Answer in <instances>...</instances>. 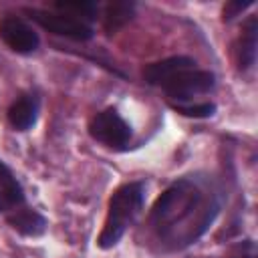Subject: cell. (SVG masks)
<instances>
[{
    "label": "cell",
    "instance_id": "1",
    "mask_svg": "<svg viewBox=\"0 0 258 258\" xmlns=\"http://www.w3.org/2000/svg\"><path fill=\"white\" fill-rule=\"evenodd\" d=\"M145 83L159 87L169 99L185 103L198 95L210 93L216 87V77L210 71L198 69L189 56H169L149 62L141 71ZM177 103V105H179Z\"/></svg>",
    "mask_w": 258,
    "mask_h": 258
},
{
    "label": "cell",
    "instance_id": "2",
    "mask_svg": "<svg viewBox=\"0 0 258 258\" xmlns=\"http://www.w3.org/2000/svg\"><path fill=\"white\" fill-rule=\"evenodd\" d=\"M143 198H145L143 181H129L113 191V196L109 198V204H107L105 226L97 238L99 248L109 250L123 238L127 226L139 214V210L143 206Z\"/></svg>",
    "mask_w": 258,
    "mask_h": 258
},
{
    "label": "cell",
    "instance_id": "3",
    "mask_svg": "<svg viewBox=\"0 0 258 258\" xmlns=\"http://www.w3.org/2000/svg\"><path fill=\"white\" fill-rule=\"evenodd\" d=\"M200 204H202V191L191 181L179 179L173 185H169L153 204L151 224L155 226L159 236H165L177 224L187 220Z\"/></svg>",
    "mask_w": 258,
    "mask_h": 258
},
{
    "label": "cell",
    "instance_id": "4",
    "mask_svg": "<svg viewBox=\"0 0 258 258\" xmlns=\"http://www.w3.org/2000/svg\"><path fill=\"white\" fill-rule=\"evenodd\" d=\"M89 135L109 149H123L131 141L133 131L117 109L107 107L89 121Z\"/></svg>",
    "mask_w": 258,
    "mask_h": 258
},
{
    "label": "cell",
    "instance_id": "5",
    "mask_svg": "<svg viewBox=\"0 0 258 258\" xmlns=\"http://www.w3.org/2000/svg\"><path fill=\"white\" fill-rule=\"evenodd\" d=\"M26 14L30 16V20H34L38 26H42L44 30L71 38V40H91L93 38V26L85 20H79L75 16L56 12V10H38V8H28Z\"/></svg>",
    "mask_w": 258,
    "mask_h": 258
},
{
    "label": "cell",
    "instance_id": "6",
    "mask_svg": "<svg viewBox=\"0 0 258 258\" xmlns=\"http://www.w3.org/2000/svg\"><path fill=\"white\" fill-rule=\"evenodd\" d=\"M0 40L18 54H32L40 44L34 28L18 16H4L0 20Z\"/></svg>",
    "mask_w": 258,
    "mask_h": 258
},
{
    "label": "cell",
    "instance_id": "7",
    "mask_svg": "<svg viewBox=\"0 0 258 258\" xmlns=\"http://www.w3.org/2000/svg\"><path fill=\"white\" fill-rule=\"evenodd\" d=\"M26 206L24 189L12 169L0 159V214L10 216L16 210Z\"/></svg>",
    "mask_w": 258,
    "mask_h": 258
},
{
    "label": "cell",
    "instance_id": "8",
    "mask_svg": "<svg viewBox=\"0 0 258 258\" xmlns=\"http://www.w3.org/2000/svg\"><path fill=\"white\" fill-rule=\"evenodd\" d=\"M256 34H258V20L250 16L240 30V36L234 42V58L242 73L250 71L256 62Z\"/></svg>",
    "mask_w": 258,
    "mask_h": 258
},
{
    "label": "cell",
    "instance_id": "9",
    "mask_svg": "<svg viewBox=\"0 0 258 258\" xmlns=\"http://www.w3.org/2000/svg\"><path fill=\"white\" fill-rule=\"evenodd\" d=\"M8 123L16 131H28L38 117V97L32 93H24L12 101L8 107Z\"/></svg>",
    "mask_w": 258,
    "mask_h": 258
},
{
    "label": "cell",
    "instance_id": "10",
    "mask_svg": "<svg viewBox=\"0 0 258 258\" xmlns=\"http://www.w3.org/2000/svg\"><path fill=\"white\" fill-rule=\"evenodd\" d=\"M6 222L10 224L12 230H16L22 236H32L34 238V236H42L44 230H46V218L40 212H36L34 208H28V206H24V208L16 210L14 214L6 216Z\"/></svg>",
    "mask_w": 258,
    "mask_h": 258
},
{
    "label": "cell",
    "instance_id": "11",
    "mask_svg": "<svg viewBox=\"0 0 258 258\" xmlns=\"http://www.w3.org/2000/svg\"><path fill=\"white\" fill-rule=\"evenodd\" d=\"M50 10H56V12H62V14H69V16H75L79 20H93L97 18L99 14V4L93 2V0H58V2H50Z\"/></svg>",
    "mask_w": 258,
    "mask_h": 258
},
{
    "label": "cell",
    "instance_id": "12",
    "mask_svg": "<svg viewBox=\"0 0 258 258\" xmlns=\"http://www.w3.org/2000/svg\"><path fill=\"white\" fill-rule=\"evenodd\" d=\"M135 4L133 2H111L105 8V16H103V26L107 32H115L119 30L123 24H127L133 16Z\"/></svg>",
    "mask_w": 258,
    "mask_h": 258
},
{
    "label": "cell",
    "instance_id": "13",
    "mask_svg": "<svg viewBox=\"0 0 258 258\" xmlns=\"http://www.w3.org/2000/svg\"><path fill=\"white\" fill-rule=\"evenodd\" d=\"M177 113L185 115V117H210L216 111L214 103H198V105H171Z\"/></svg>",
    "mask_w": 258,
    "mask_h": 258
},
{
    "label": "cell",
    "instance_id": "14",
    "mask_svg": "<svg viewBox=\"0 0 258 258\" xmlns=\"http://www.w3.org/2000/svg\"><path fill=\"white\" fill-rule=\"evenodd\" d=\"M252 6V0H248V2H228L226 6H224V20H232L234 16H238L242 10H246V8H250Z\"/></svg>",
    "mask_w": 258,
    "mask_h": 258
}]
</instances>
